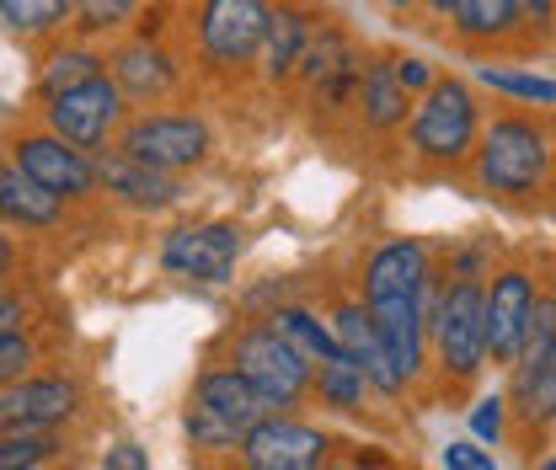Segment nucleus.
Instances as JSON below:
<instances>
[{
    "mask_svg": "<svg viewBox=\"0 0 556 470\" xmlns=\"http://www.w3.org/2000/svg\"><path fill=\"white\" fill-rule=\"evenodd\" d=\"M428 246L417 236H396V241H380L364 263V300H417L422 283H428Z\"/></svg>",
    "mask_w": 556,
    "mask_h": 470,
    "instance_id": "obj_14",
    "label": "nucleus"
},
{
    "mask_svg": "<svg viewBox=\"0 0 556 470\" xmlns=\"http://www.w3.org/2000/svg\"><path fill=\"white\" fill-rule=\"evenodd\" d=\"M541 470H556V455H552V460H546V466H541Z\"/></svg>",
    "mask_w": 556,
    "mask_h": 470,
    "instance_id": "obj_41",
    "label": "nucleus"
},
{
    "mask_svg": "<svg viewBox=\"0 0 556 470\" xmlns=\"http://www.w3.org/2000/svg\"><path fill=\"white\" fill-rule=\"evenodd\" d=\"M332 332H338V342H343V353H353V358H364V353L380 342L375 316H369L364 300H338V305H332Z\"/></svg>",
    "mask_w": 556,
    "mask_h": 470,
    "instance_id": "obj_28",
    "label": "nucleus"
},
{
    "mask_svg": "<svg viewBox=\"0 0 556 470\" xmlns=\"http://www.w3.org/2000/svg\"><path fill=\"white\" fill-rule=\"evenodd\" d=\"M477 80L503 91L508 102H525V107H556V75H541V69H508V65H482Z\"/></svg>",
    "mask_w": 556,
    "mask_h": 470,
    "instance_id": "obj_25",
    "label": "nucleus"
},
{
    "mask_svg": "<svg viewBox=\"0 0 556 470\" xmlns=\"http://www.w3.org/2000/svg\"><path fill=\"white\" fill-rule=\"evenodd\" d=\"M311 33H316V22L300 11V5H278L274 16H268V33H263V49H257V69H263V80H294L300 75V60H305V49H311Z\"/></svg>",
    "mask_w": 556,
    "mask_h": 470,
    "instance_id": "obj_18",
    "label": "nucleus"
},
{
    "mask_svg": "<svg viewBox=\"0 0 556 470\" xmlns=\"http://www.w3.org/2000/svg\"><path fill=\"white\" fill-rule=\"evenodd\" d=\"M263 417H274V402L241 369H208L188 402V439L199 449H236Z\"/></svg>",
    "mask_w": 556,
    "mask_h": 470,
    "instance_id": "obj_4",
    "label": "nucleus"
},
{
    "mask_svg": "<svg viewBox=\"0 0 556 470\" xmlns=\"http://www.w3.org/2000/svg\"><path fill=\"white\" fill-rule=\"evenodd\" d=\"M477 139H482L477 91L460 75H439L413 102V118H407V150H413V161L455 172V166H466L477 155Z\"/></svg>",
    "mask_w": 556,
    "mask_h": 470,
    "instance_id": "obj_2",
    "label": "nucleus"
},
{
    "mask_svg": "<svg viewBox=\"0 0 556 470\" xmlns=\"http://www.w3.org/2000/svg\"><path fill=\"white\" fill-rule=\"evenodd\" d=\"M27 470H38V466H27Z\"/></svg>",
    "mask_w": 556,
    "mask_h": 470,
    "instance_id": "obj_44",
    "label": "nucleus"
},
{
    "mask_svg": "<svg viewBox=\"0 0 556 470\" xmlns=\"http://www.w3.org/2000/svg\"><path fill=\"white\" fill-rule=\"evenodd\" d=\"M11 161H16L38 188H49L54 199H86V193L97 188V166L86 161V150L60 135H22L11 144Z\"/></svg>",
    "mask_w": 556,
    "mask_h": 470,
    "instance_id": "obj_13",
    "label": "nucleus"
},
{
    "mask_svg": "<svg viewBox=\"0 0 556 470\" xmlns=\"http://www.w3.org/2000/svg\"><path fill=\"white\" fill-rule=\"evenodd\" d=\"M519 27H525L519 0H455V5H450V33H455L460 43H471V49L508 43Z\"/></svg>",
    "mask_w": 556,
    "mask_h": 470,
    "instance_id": "obj_19",
    "label": "nucleus"
},
{
    "mask_svg": "<svg viewBox=\"0 0 556 470\" xmlns=\"http://www.w3.org/2000/svg\"><path fill=\"white\" fill-rule=\"evenodd\" d=\"M386 5H391V11H407V5H417V0H386Z\"/></svg>",
    "mask_w": 556,
    "mask_h": 470,
    "instance_id": "obj_40",
    "label": "nucleus"
},
{
    "mask_svg": "<svg viewBox=\"0 0 556 470\" xmlns=\"http://www.w3.org/2000/svg\"><path fill=\"white\" fill-rule=\"evenodd\" d=\"M552 177H556V150H552Z\"/></svg>",
    "mask_w": 556,
    "mask_h": 470,
    "instance_id": "obj_43",
    "label": "nucleus"
},
{
    "mask_svg": "<svg viewBox=\"0 0 556 470\" xmlns=\"http://www.w3.org/2000/svg\"><path fill=\"white\" fill-rule=\"evenodd\" d=\"M241 460H247V470H327L332 444L321 428L274 411L241 439Z\"/></svg>",
    "mask_w": 556,
    "mask_h": 470,
    "instance_id": "obj_11",
    "label": "nucleus"
},
{
    "mask_svg": "<svg viewBox=\"0 0 556 470\" xmlns=\"http://www.w3.org/2000/svg\"><path fill=\"white\" fill-rule=\"evenodd\" d=\"M519 16H525V27H552L556 0H519Z\"/></svg>",
    "mask_w": 556,
    "mask_h": 470,
    "instance_id": "obj_36",
    "label": "nucleus"
},
{
    "mask_svg": "<svg viewBox=\"0 0 556 470\" xmlns=\"http://www.w3.org/2000/svg\"><path fill=\"white\" fill-rule=\"evenodd\" d=\"M503 422H508V396H482V402L471 406V439L497 444L503 439Z\"/></svg>",
    "mask_w": 556,
    "mask_h": 470,
    "instance_id": "obj_32",
    "label": "nucleus"
},
{
    "mask_svg": "<svg viewBox=\"0 0 556 470\" xmlns=\"http://www.w3.org/2000/svg\"><path fill=\"white\" fill-rule=\"evenodd\" d=\"M552 150L556 139L546 135L541 118L497 113L492 124H482L477 155H471V182H477V193L497 203H535L552 177Z\"/></svg>",
    "mask_w": 556,
    "mask_h": 470,
    "instance_id": "obj_1",
    "label": "nucleus"
},
{
    "mask_svg": "<svg viewBox=\"0 0 556 470\" xmlns=\"http://www.w3.org/2000/svg\"><path fill=\"white\" fill-rule=\"evenodd\" d=\"M75 411V385L70 380H11L0 385V428H54Z\"/></svg>",
    "mask_w": 556,
    "mask_h": 470,
    "instance_id": "obj_15",
    "label": "nucleus"
},
{
    "mask_svg": "<svg viewBox=\"0 0 556 470\" xmlns=\"http://www.w3.org/2000/svg\"><path fill=\"white\" fill-rule=\"evenodd\" d=\"M70 0H0V22L22 38H38V33H54L65 22Z\"/></svg>",
    "mask_w": 556,
    "mask_h": 470,
    "instance_id": "obj_26",
    "label": "nucleus"
},
{
    "mask_svg": "<svg viewBox=\"0 0 556 470\" xmlns=\"http://www.w3.org/2000/svg\"><path fill=\"white\" fill-rule=\"evenodd\" d=\"M391 65H396V80H402L413 97H422V91L439 80V75H433V65H428V60H417V54H396Z\"/></svg>",
    "mask_w": 556,
    "mask_h": 470,
    "instance_id": "obj_35",
    "label": "nucleus"
},
{
    "mask_svg": "<svg viewBox=\"0 0 556 470\" xmlns=\"http://www.w3.org/2000/svg\"><path fill=\"white\" fill-rule=\"evenodd\" d=\"M268 327H274L300 358H311V364H327V358L343 353V342H338V332H332V321H321L311 305H274V310H268Z\"/></svg>",
    "mask_w": 556,
    "mask_h": 470,
    "instance_id": "obj_23",
    "label": "nucleus"
},
{
    "mask_svg": "<svg viewBox=\"0 0 556 470\" xmlns=\"http://www.w3.org/2000/svg\"><path fill=\"white\" fill-rule=\"evenodd\" d=\"M118 118H124V91H118V80H108V75H97V80H86V86H75V91L49 97V135L70 139V144H80V150L108 144V135L118 129Z\"/></svg>",
    "mask_w": 556,
    "mask_h": 470,
    "instance_id": "obj_9",
    "label": "nucleus"
},
{
    "mask_svg": "<svg viewBox=\"0 0 556 470\" xmlns=\"http://www.w3.org/2000/svg\"><path fill=\"white\" fill-rule=\"evenodd\" d=\"M0 289H5V283H0Z\"/></svg>",
    "mask_w": 556,
    "mask_h": 470,
    "instance_id": "obj_45",
    "label": "nucleus"
},
{
    "mask_svg": "<svg viewBox=\"0 0 556 470\" xmlns=\"http://www.w3.org/2000/svg\"><path fill=\"white\" fill-rule=\"evenodd\" d=\"M241 225L208 219V225H182L161 241V268L172 278H193V283H230L236 257H241Z\"/></svg>",
    "mask_w": 556,
    "mask_h": 470,
    "instance_id": "obj_8",
    "label": "nucleus"
},
{
    "mask_svg": "<svg viewBox=\"0 0 556 470\" xmlns=\"http://www.w3.org/2000/svg\"><path fill=\"white\" fill-rule=\"evenodd\" d=\"M230 369H241V374L274 402V411L278 406H294L311 391V380H316V364L300 358L268 321L236 332V342H230Z\"/></svg>",
    "mask_w": 556,
    "mask_h": 470,
    "instance_id": "obj_5",
    "label": "nucleus"
},
{
    "mask_svg": "<svg viewBox=\"0 0 556 470\" xmlns=\"http://www.w3.org/2000/svg\"><path fill=\"white\" fill-rule=\"evenodd\" d=\"M60 203L49 188H38L16 161L11 166H0V219H11V225H22V230H49L54 219H60Z\"/></svg>",
    "mask_w": 556,
    "mask_h": 470,
    "instance_id": "obj_21",
    "label": "nucleus"
},
{
    "mask_svg": "<svg viewBox=\"0 0 556 470\" xmlns=\"http://www.w3.org/2000/svg\"><path fill=\"white\" fill-rule=\"evenodd\" d=\"M97 75H102V60H97L91 49H60V54H49V65H43V91L60 97V91H75V86L97 80Z\"/></svg>",
    "mask_w": 556,
    "mask_h": 470,
    "instance_id": "obj_27",
    "label": "nucleus"
},
{
    "mask_svg": "<svg viewBox=\"0 0 556 470\" xmlns=\"http://www.w3.org/2000/svg\"><path fill=\"white\" fill-rule=\"evenodd\" d=\"M417 5H428L433 16H450V5H455V0H417Z\"/></svg>",
    "mask_w": 556,
    "mask_h": 470,
    "instance_id": "obj_39",
    "label": "nucleus"
},
{
    "mask_svg": "<svg viewBox=\"0 0 556 470\" xmlns=\"http://www.w3.org/2000/svg\"><path fill=\"white\" fill-rule=\"evenodd\" d=\"M97 182L113 193L118 203H129V208H172V203L182 199V188L172 182V172H155V166H144L135 155H124V150H113L108 161H97Z\"/></svg>",
    "mask_w": 556,
    "mask_h": 470,
    "instance_id": "obj_16",
    "label": "nucleus"
},
{
    "mask_svg": "<svg viewBox=\"0 0 556 470\" xmlns=\"http://www.w3.org/2000/svg\"><path fill=\"white\" fill-rule=\"evenodd\" d=\"M16 321H22V300L0 289V336H5V332H16Z\"/></svg>",
    "mask_w": 556,
    "mask_h": 470,
    "instance_id": "obj_38",
    "label": "nucleus"
},
{
    "mask_svg": "<svg viewBox=\"0 0 556 470\" xmlns=\"http://www.w3.org/2000/svg\"><path fill=\"white\" fill-rule=\"evenodd\" d=\"M364 65H369V60L353 49V38H348L343 27L321 22V27L311 33L305 60H300V80H305V91H311L316 107H327V113H353V107H358Z\"/></svg>",
    "mask_w": 556,
    "mask_h": 470,
    "instance_id": "obj_6",
    "label": "nucleus"
},
{
    "mask_svg": "<svg viewBox=\"0 0 556 470\" xmlns=\"http://www.w3.org/2000/svg\"><path fill=\"white\" fill-rule=\"evenodd\" d=\"M508 406L525 428H546L556 422V347L541 364H514V385H508Z\"/></svg>",
    "mask_w": 556,
    "mask_h": 470,
    "instance_id": "obj_22",
    "label": "nucleus"
},
{
    "mask_svg": "<svg viewBox=\"0 0 556 470\" xmlns=\"http://www.w3.org/2000/svg\"><path fill=\"white\" fill-rule=\"evenodd\" d=\"M108 470H150V466H144V455L135 444H118V449H108Z\"/></svg>",
    "mask_w": 556,
    "mask_h": 470,
    "instance_id": "obj_37",
    "label": "nucleus"
},
{
    "mask_svg": "<svg viewBox=\"0 0 556 470\" xmlns=\"http://www.w3.org/2000/svg\"><path fill=\"white\" fill-rule=\"evenodd\" d=\"M428 342H433V358L439 369L466 385L486 369V283L471 272H455L444 289H439V305L428 316Z\"/></svg>",
    "mask_w": 556,
    "mask_h": 470,
    "instance_id": "obj_3",
    "label": "nucleus"
},
{
    "mask_svg": "<svg viewBox=\"0 0 556 470\" xmlns=\"http://www.w3.org/2000/svg\"><path fill=\"white\" fill-rule=\"evenodd\" d=\"M113 80H118V91L135 97V102H161V97L177 86V69H172V60H166L155 43H129V49L113 54Z\"/></svg>",
    "mask_w": 556,
    "mask_h": 470,
    "instance_id": "obj_20",
    "label": "nucleus"
},
{
    "mask_svg": "<svg viewBox=\"0 0 556 470\" xmlns=\"http://www.w3.org/2000/svg\"><path fill=\"white\" fill-rule=\"evenodd\" d=\"M49 455H54V439H49V433H33V428H0V470L43 466Z\"/></svg>",
    "mask_w": 556,
    "mask_h": 470,
    "instance_id": "obj_29",
    "label": "nucleus"
},
{
    "mask_svg": "<svg viewBox=\"0 0 556 470\" xmlns=\"http://www.w3.org/2000/svg\"><path fill=\"white\" fill-rule=\"evenodd\" d=\"M208 144H214V135H208L204 118H193V113H144L118 139L124 155H135V161L155 166V172L199 166L208 155Z\"/></svg>",
    "mask_w": 556,
    "mask_h": 470,
    "instance_id": "obj_7",
    "label": "nucleus"
},
{
    "mask_svg": "<svg viewBox=\"0 0 556 470\" xmlns=\"http://www.w3.org/2000/svg\"><path fill=\"white\" fill-rule=\"evenodd\" d=\"M413 91L396 80V65L391 60H369L364 65V80H358V124L369 129V135H396V129H407V118H413Z\"/></svg>",
    "mask_w": 556,
    "mask_h": 470,
    "instance_id": "obj_17",
    "label": "nucleus"
},
{
    "mask_svg": "<svg viewBox=\"0 0 556 470\" xmlns=\"http://www.w3.org/2000/svg\"><path fill=\"white\" fill-rule=\"evenodd\" d=\"M311 391L321 396V406H332V411H364L369 374H364V364H358L353 353H338V358L316 364V380H311Z\"/></svg>",
    "mask_w": 556,
    "mask_h": 470,
    "instance_id": "obj_24",
    "label": "nucleus"
},
{
    "mask_svg": "<svg viewBox=\"0 0 556 470\" xmlns=\"http://www.w3.org/2000/svg\"><path fill=\"white\" fill-rule=\"evenodd\" d=\"M327 470H358V466H327Z\"/></svg>",
    "mask_w": 556,
    "mask_h": 470,
    "instance_id": "obj_42",
    "label": "nucleus"
},
{
    "mask_svg": "<svg viewBox=\"0 0 556 470\" xmlns=\"http://www.w3.org/2000/svg\"><path fill=\"white\" fill-rule=\"evenodd\" d=\"M274 5L268 0H204L199 11V49L214 65H247L263 49Z\"/></svg>",
    "mask_w": 556,
    "mask_h": 470,
    "instance_id": "obj_10",
    "label": "nucleus"
},
{
    "mask_svg": "<svg viewBox=\"0 0 556 470\" xmlns=\"http://www.w3.org/2000/svg\"><path fill=\"white\" fill-rule=\"evenodd\" d=\"M439 466L444 470H497L492 466V449H482V439H455L439 449Z\"/></svg>",
    "mask_w": 556,
    "mask_h": 470,
    "instance_id": "obj_33",
    "label": "nucleus"
},
{
    "mask_svg": "<svg viewBox=\"0 0 556 470\" xmlns=\"http://www.w3.org/2000/svg\"><path fill=\"white\" fill-rule=\"evenodd\" d=\"M139 0H70V11L80 16L86 33H108V27H124L135 16Z\"/></svg>",
    "mask_w": 556,
    "mask_h": 470,
    "instance_id": "obj_31",
    "label": "nucleus"
},
{
    "mask_svg": "<svg viewBox=\"0 0 556 470\" xmlns=\"http://www.w3.org/2000/svg\"><path fill=\"white\" fill-rule=\"evenodd\" d=\"M556 347V294H535V310H530V332H525V353L519 364H541L546 353Z\"/></svg>",
    "mask_w": 556,
    "mask_h": 470,
    "instance_id": "obj_30",
    "label": "nucleus"
},
{
    "mask_svg": "<svg viewBox=\"0 0 556 470\" xmlns=\"http://www.w3.org/2000/svg\"><path fill=\"white\" fill-rule=\"evenodd\" d=\"M27 364H33V342H27L22 332L0 336V385L22 380V374H27Z\"/></svg>",
    "mask_w": 556,
    "mask_h": 470,
    "instance_id": "obj_34",
    "label": "nucleus"
},
{
    "mask_svg": "<svg viewBox=\"0 0 556 470\" xmlns=\"http://www.w3.org/2000/svg\"><path fill=\"white\" fill-rule=\"evenodd\" d=\"M535 278L525 268L492 272L486 283V358L514 369L525 353V332H530V310H535Z\"/></svg>",
    "mask_w": 556,
    "mask_h": 470,
    "instance_id": "obj_12",
    "label": "nucleus"
}]
</instances>
